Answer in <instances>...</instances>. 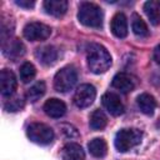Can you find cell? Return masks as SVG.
<instances>
[{
	"label": "cell",
	"instance_id": "cell-19",
	"mask_svg": "<svg viewBox=\"0 0 160 160\" xmlns=\"http://www.w3.org/2000/svg\"><path fill=\"white\" fill-rule=\"evenodd\" d=\"M88 148H89L90 154H91L92 156H95V158H104V156L106 155V152H108L106 141H105L104 139H101V138H95V139H92V140L89 142Z\"/></svg>",
	"mask_w": 160,
	"mask_h": 160
},
{
	"label": "cell",
	"instance_id": "cell-24",
	"mask_svg": "<svg viewBox=\"0 0 160 160\" xmlns=\"http://www.w3.org/2000/svg\"><path fill=\"white\" fill-rule=\"evenodd\" d=\"M24 105H25L24 100H22L20 96H15V98H10V99L5 102L4 108H5V110L9 111V112H10V111H11V112H15V111L21 110V109L24 108Z\"/></svg>",
	"mask_w": 160,
	"mask_h": 160
},
{
	"label": "cell",
	"instance_id": "cell-8",
	"mask_svg": "<svg viewBox=\"0 0 160 160\" xmlns=\"http://www.w3.org/2000/svg\"><path fill=\"white\" fill-rule=\"evenodd\" d=\"M2 52L12 61L19 60L25 54V46L19 39H8L2 42Z\"/></svg>",
	"mask_w": 160,
	"mask_h": 160
},
{
	"label": "cell",
	"instance_id": "cell-12",
	"mask_svg": "<svg viewBox=\"0 0 160 160\" xmlns=\"http://www.w3.org/2000/svg\"><path fill=\"white\" fill-rule=\"evenodd\" d=\"M44 111L48 116L54 118V119H59V118L65 115L66 105L64 104V101H61L56 98H52V99H49L44 104Z\"/></svg>",
	"mask_w": 160,
	"mask_h": 160
},
{
	"label": "cell",
	"instance_id": "cell-13",
	"mask_svg": "<svg viewBox=\"0 0 160 160\" xmlns=\"http://www.w3.org/2000/svg\"><path fill=\"white\" fill-rule=\"evenodd\" d=\"M110 29L111 32L116 38H125L128 35V20L126 16L122 12H118L112 16L111 22H110Z\"/></svg>",
	"mask_w": 160,
	"mask_h": 160
},
{
	"label": "cell",
	"instance_id": "cell-20",
	"mask_svg": "<svg viewBox=\"0 0 160 160\" xmlns=\"http://www.w3.org/2000/svg\"><path fill=\"white\" fill-rule=\"evenodd\" d=\"M89 124H90V128L92 130H102L108 124V118H106V115L104 114L102 110L96 109L91 112Z\"/></svg>",
	"mask_w": 160,
	"mask_h": 160
},
{
	"label": "cell",
	"instance_id": "cell-10",
	"mask_svg": "<svg viewBox=\"0 0 160 160\" xmlns=\"http://www.w3.org/2000/svg\"><path fill=\"white\" fill-rule=\"evenodd\" d=\"M16 89V78L11 70L4 69L0 72V91L2 96H11Z\"/></svg>",
	"mask_w": 160,
	"mask_h": 160
},
{
	"label": "cell",
	"instance_id": "cell-9",
	"mask_svg": "<svg viewBox=\"0 0 160 160\" xmlns=\"http://www.w3.org/2000/svg\"><path fill=\"white\" fill-rule=\"evenodd\" d=\"M102 106L114 116H119L124 112V105L120 100V98L114 92H105L101 98Z\"/></svg>",
	"mask_w": 160,
	"mask_h": 160
},
{
	"label": "cell",
	"instance_id": "cell-15",
	"mask_svg": "<svg viewBox=\"0 0 160 160\" xmlns=\"http://www.w3.org/2000/svg\"><path fill=\"white\" fill-rule=\"evenodd\" d=\"M60 155L62 160H84L85 159V152L82 148L76 142H69L64 145Z\"/></svg>",
	"mask_w": 160,
	"mask_h": 160
},
{
	"label": "cell",
	"instance_id": "cell-6",
	"mask_svg": "<svg viewBox=\"0 0 160 160\" xmlns=\"http://www.w3.org/2000/svg\"><path fill=\"white\" fill-rule=\"evenodd\" d=\"M95 96H96V90L91 84H81L75 90L72 100L78 108L84 109V108L90 106L94 102Z\"/></svg>",
	"mask_w": 160,
	"mask_h": 160
},
{
	"label": "cell",
	"instance_id": "cell-16",
	"mask_svg": "<svg viewBox=\"0 0 160 160\" xmlns=\"http://www.w3.org/2000/svg\"><path fill=\"white\" fill-rule=\"evenodd\" d=\"M44 9L48 14L60 18L68 10V1H65V0H46V1H44Z\"/></svg>",
	"mask_w": 160,
	"mask_h": 160
},
{
	"label": "cell",
	"instance_id": "cell-17",
	"mask_svg": "<svg viewBox=\"0 0 160 160\" xmlns=\"http://www.w3.org/2000/svg\"><path fill=\"white\" fill-rule=\"evenodd\" d=\"M136 104L140 109V111L145 115H152L154 110L156 108V101L154 99V96H151L150 94H140L136 99Z\"/></svg>",
	"mask_w": 160,
	"mask_h": 160
},
{
	"label": "cell",
	"instance_id": "cell-2",
	"mask_svg": "<svg viewBox=\"0 0 160 160\" xmlns=\"http://www.w3.org/2000/svg\"><path fill=\"white\" fill-rule=\"evenodd\" d=\"M79 21L88 28H101L102 25V10L94 2H81L78 12Z\"/></svg>",
	"mask_w": 160,
	"mask_h": 160
},
{
	"label": "cell",
	"instance_id": "cell-25",
	"mask_svg": "<svg viewBox=\"0 0 160 160\" xmlns=\"http://www.w3.org/2000/svg\"><path fill=\"white\" fill-rule=\"evenodd\" d=\"M60 129H61L62 134H64L66 138L72 139V138H78V136H79V132H78L76 128L72 126V125H70V124H61V125H60Z\"/></svg>",
	"mask_w": 160,
	"mask_h": 160
},
{
	"label": "cell",
	"instance_id": "cell-21",
	"mask_svg": "<svg viewBox=\"0 0 160 160\" xmlns=\"http://www.w3.org/2000/svg\"><path fill=\"white\" fill-rule=\"evenodd\" d=\"M131 29L134 31V34L139 38H145L149 35V29L146 22L140 18V15L138 14H132L131 18Z\"/></svg>",
	"mask_w": 160,
	"mask_h": 160
},
{
	"label": "cell",
	"instance_id": "cell-11",
	"mask_svg": "<svg viewBox=\"0 0 160 160\" xmlns=\"http://www.w3.org/2000/svg\"><path fill=\"white\" fill-rule=\"evenodd\" d=\"M111 85H112V88H115L116 90H119L122 94H128L135 88V82H134L132 78L126 72H118L112 78Z\"/></svg>",
	"mask_w": 160,
	"mask_h": 160
},
{
	"label": "cell",
	"instance_id": "cell-26",
	"mask_svg": "<svg viewBox=\"0 0 160 160\" xmlns=\"http://www.w3.org/2000/svg\"><path fill=\"white\" fill-rule=\"evenodd\" d=\"M16 5H19L20 8H24V9H30L35 5V1L34 0H16L15 1Z\"/></svg>",
	"mask_w": 160,
	"mask_h": 160
},
{
	"label": "cell",
	"instance_id": "cell-18",
	"mask_svg": "<svg viewBox=\"0 0 160 160\" xmlns=\"http://www.w3.org/2000/svg\"><path fill=\"white\" fill-rule=\"evenodd\" d=\"M144 11L152 25H159L160 24V1L150 0L144 4Z\"/></svg>",
	"mask_w": 160,
	"mask_h": 160
},
{
	"label": "cell",
	"instance_id": "cell-23",
	"mask_svg": "<svg viewBox=\"0 0 160 160\" xmlns=\"http://www.w3.org/2000/svg\"><path fill=\"white\" fill-rule=\"evenodd\" d=\"M19 75H20V80L22 82H29L31 81L35 75H36V69L35 66L31 64V62H24L21 66H20V70H19Z\"/></svg>",
	"mask_w": 160,
	"mask_h": 160
},
{
	"label": "cell",
	"instance_id": "cell-1",
	"mask_svg": "<svg viewBox=\"0 0 160 160\" xmlns=\"http://www.w3.org/2000/svg\"><path fill=\"white\" fill-rule=\"evenodd\" d=\"M88 68L94 74H102L111 66L109 51L100 44H90L86 49Z\"/></svg>",
	"mask_w": 160,
	"mask_h": 160
},
{
	"label": "cell",
	"instance_id": "cell-4",
	"mask_svg": "<svg viewBox=\"0 0 160 160\" xmlns=\"http://www.w3.org/2000/svg\"><path fill=\"white\" fill-rule=\"evenodd\" d=\"M78 81V72L72 66L60 69L54 78V88L59 92H68Z\"/></svg>",
	"mask_w": 160,
	"mask_h": 160
},
{
	"label": "cell",
	"instance_id": "cell-7",
	"mask_svg": "<svg viewBox=\"0 0 160 160\" xmlns=\"http://www.w3.org/2000/svg\"><path fill=\"white\" fill-rule=\"evenodd\" d=\"M22 32H24L25 39H28L30 41H42L50 36L51 29L42 22L34 21V22L26 24Z\"/></svg>",
	"mask_w": 160,
	"mask_h": 160
},
{
	"label": "cell",
	"instance_id": "cell-5",
	"mask_svg": "<svg viewBox=\"0 0 160 160\" xmlns=\"http://www.w3.org/2000/svg\"><path fill=\"white\" fill-rule=\"evenodd\" d=\"M28 138L39 145H48L54 140V131L42 122H32L26 129Z\"/></svg>",
	"mask_w": 160,
	"mask_h": 160
},
{
	"label": "cell",
	"instance_id": "cell-3",
	"mask_svg": "<svg viewBox=\"0 0 160 160\" xmlns=\"http://www.w3.org/2000/svg\"><path fill=\"white\" fill-rule=\"evenodd\" d=\"M142 132L139 129H121L115 136V148L120 152H125L141 142Z\"/></svg>",
	"mask_w": 160,
	"mask_h": 160
},
{
	"label": "cell",
	"instance_id": "cell-14",
	"mask_svg": "<svg viewBox=\"0 0 160 160\" xmlns=\"http://www.w3.org/2000/svg\"><path fill=\"white\" fill-rule=\"evenodd\" d=\"M35 56L42 65H52L58 59V50L51 45H45L36 49Z\"/></svg>",
	"mask_w": 160,
	"mask_h": 160
},
{
	"label": "cell",
	"instance_id": "cell-22",
	"mask_svg": "<svg viewBox=\"0 0 160 160\" xmlns=\"http://www.w3.org/2000/svg\"><path fill=\"white\" fill-rule=\"evenodd\" d=\"M45 90H46V85H45L44 81L35 82L32 86H30L28 89V91H26V100H29L30 102L38 101L45 94Z\"/></svg>",
	"mask_w": 160,
	"mask_h": 160
},
{
	"label": "cell",
	"instance_id": "cell-27",
	"mask_svg": "<svg viewBox=\"0 0 160 160\" xmlns=\"http://www.w3.org/2000/svg\"><path fill=\"white\" fill-rule=\"evenodd\" d=\"M154 60L160 65V45H158L154 50Z\"/></svg>",
	"mask_w": 160,
	"mask_h": 160
}]
</instances>
